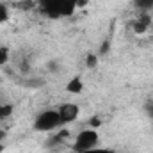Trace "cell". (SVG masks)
I'll return each mask as SVG.
<instances>
[{
    "instance_id": "13",
    "label": "cell",
    "mask_w": 153,
    "mask_h": 153,
    "mask_svg": "<svg viewBox=\"0 0 153 153\" xmlns=\"http://www.w3.org/2000/svg\"><path fill=\"white\" fill-rule=\"evenodd\" d=\"M2 137H4V132H0V139H2Z\"/></svg>"
},
{
    "instance_id": "11",
    "label": "cell",
    "mask_w": 153,
    "mask_h": 153,
    "mask_svg": "<svg viewBox=\"0 0 153 153\" xmlns=\"http://www.w3.org/2000/svg\"><path fill=\"white\" fill-rule=\"evenodd\" d=\"M80 153H116L114 150H111V148H91V150H85V152H80Z\"/></svg>"
},
{
    "instance_id": "2",
    "label": "cell",
    "mask_w": 153,
    "mask_h": 153,
    "mask_svg": "<svg viewBox=\"0 0 153 153\" xmlns=\"http://www.w3.org/2000/svg\"><path fill=\"white\" fill-rule=\"evenodd\" d=\"M100 143V135L96 132V128L89 126V128H84L76 134L75 143H73V150L75 153L85 152V150H91V148H96Z\"/></svg>"
},
{
    "instance_id": "12",
    "label": "cell",
    "mask_w": 153,
    "mask_h": 153,
    "mask_svg": "<svg viewBox=\"0 0 153 153\" xmlns=\"http://www.w3.org/2000/svg\"><path fill=\"white\" fill-rule=\"evenodd\" d=\"M107 50H109V43H103V45H102V50H100V52L103 53V52H107Z\"/></svg>"
},
{
    "instance_id": "14",
    "label": "cell",
    "mask_w": 153,
    "mask_h": 153,
    "mask_svg": "<svg viewBox=\"0 0 153 153\" xmlns=\"http://www.w3.org/2000/svg\"><path fill=\"white\" fill-rule=\"evenodd\" d=\"M0 152H2V144H0Z\"/></svg>"
},
{
    "instance_id": "10",
    "label": "cell",
    "mask_w": 153,
    "mask_h": 153,
    "mask_svg": "<svg viewBox=\"0 0 153 153\" xmlns=\"http://www.w3.org/2000/svg\"><path fill=\"white\" fill-rule=\"evenodd\" d=\"M7 20H9V9L5 4H0V23H4Z\"/></svg>"
},
{
    "instance_id": "3",
    "label": "cell",
    "mask_w": 153,
    "mask_h": 153,
    "mask_svg": "<svg viewBox=\"0 0 153 153\" xmlns=\"http://www.w3.org/2000/svg\"><path fill=\"white\" fill-rule=\"evenodd\" d=\"M57 112H59V117H61V125H68V123L75 121L76 117H78L80 107H78L76 103L68 102V103H62V105L57 109Z\"/></svg>"
},
{
    "instance_id": "4",
    "label": "cell",
    "mask_w": 153,
    "mask_h": 153,
    "mask_svg": "<svg viewBox=\"0 0 153 153\" xmlns=\"http://www.w3.org/2000/svg\"><path fill=\"white\" fill-rule=\"evenodd\" d=\"M62 2L64 0H39V5L45 11V14H48L50 18H59V9Z\"/></svg>"
},
{
    "instance_id": "8",
    "label": "cell",
    "mask_w": 153,
    "mask_h": 153,
    "mask_svg": "<svg viewBox=\"0 0 153 153\" xmlns=\"http://www.w3.org/2000/svg\"><path fill=\"white\" fill-rule=\"evenodd\" d=\"M134 5H135L137 9H152L153 0H134Z\"/></svg>"
},
{
    "instance_id": "1",
    "label": "cell",
    "mask_w": 153,
    "mask_h": 153,
    "mask_svg": "<svg viewBox=\"0 0 153 153\" xmlns=\"http://www.w3.org/2000/svg\"><path fill=\"white\" fill-rule=\"evenodd\" d=\"M34 130L36 132H43V134H50L53 130H57L61 125V117L57 109H50V111H43L34 117V123H32Z\"/></svg>"
},
{
    "instance_id": "5",
    "label": "cell",
    "mask_w": 153,
    "mask_h": 153,
    "mask_svg": "<svg viewBox=\"0 0 153 153\" xmlns=\"http://www.w3.org/2000/svg\"><path fill=\"white\" fill-rule=\"evenodd\" d=\"M66 91L70 94H80L84 91V80L80 76H71L66 84Z\"/></svg>"
},
{
    "instance_id": "7",
    "label": "cell",
    "mask_w": 153,
    "mask_h": 153,
    "mask_svg": "<svg viewBox=\"0 0 153 153\" xmlns=\"http://www.w3.org/2000/svg\"><path fill=\"white\" fill-rule=\"evenodd\" d=\"M9 57H11L9 48H7V46H0V66H4V64L9 61Z\"/></svg>"
},
{
    "instance_id": "9",
    "label": "cell",
    "mask_w": 153,
    "mask_h": 153,
    "mask_svg": "<svg viewBox=\"0 0 153 153\" xmlns=\"http://www.w3.org/2000/svg\"><path fill=\"white\" fill-rule=\"evenodd\" d=\"M85 64H87V68H94L98 64V55L96 53H89L85 57Z\"/></svg>"
},
{
    "instance_id": "6",
    "label": "cell",
    "mask_w": 153,
    "mask_h": 153,
    "mask_svg": "<svg viewBox=\"0 0 153 153\" xmlns=\"http://www.w3.org/2000/svg\"><path fill=\"white\" fill-rule=\"evenodd\" d=\"M13 114V105H7V103H0V121L9 117Z\"/></svg>"
}]
</instances>
